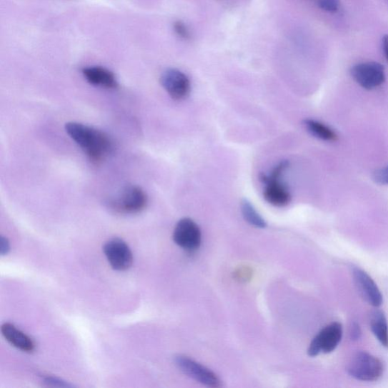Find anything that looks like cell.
Returning a JSON list of instances; mask_svg holds the SVG:
<instances>
[{
	"label": "cell",
	"mask_w": 388,
	"mask_h": 388,
	"mask_svg": "<svg viewBox=\"0 0 388 388\" xmlns=\"http://www.w3.org/2000/svg\"><path fill=\"white\" fill-rule=\"evenodd\" d=\"M260 179L267 184L264 195L269 204L279 207L289 204L291 194L279 179H269L266 174H262Z\"/></svg>",
	"instance_id": "8fae6325"
},
{
	"label": "cell",
	"mask_w": 388,
	"mask_h": 388,
	"mask_svg": "<svg viewBox=\"0 0 388 388\" xmlns=\"http://www.w3.org/2000/svg\"><path fill=\"white\" fill-rule=\"evenodd\" d=\"M202 232L198 225L191 219H181L175 227L173 240L181 248L194 252L202 244Z\"/></svg>",
	"instance_id": "52a82bcc"
},
{
	"label": "cell",
	"mask_w": 388,
	"mask_h": 388,
	"mask_svg": "<svg viewBox=\"0 0 388 388\" xmlns=\"http://www.w3.org/2000/svg\"><path fill=\"white\" fill-rule=\"evenodd\" d=\"M304 124L307 130L317 139L329 142H334L339 139V136L334 131L320 121L306 119Z\"/></svg>",
	"instance_id": "9a60e30c"
},
{
	"label": "cell",
	"mask_w": 388,
	"mask_h": 388,
	"mask_svg": "<svg viewBox=\"0 0 388 388\" xmlns=\"http://www.w3.org/2000/svg\"><path fill=\"white\" fill-rule=\"evenodd\" d=\"M43 380L45 384L49 386L59 387H71L72 385L62 381L58 378L54 377H49V375H44Z\"/></svg>",
	"instance_id": "ffe728a7"
},
{
	"label": "cell",
	"mask_w": 388,
	"mask_h": 388,
	"mask_svg": "<svg viewBox=\"0 0 388 388\" xmlns=\"http://www.w3.org/2000/svg\"><path fill=\"white\" fill-rule=\"evenodd\" d=\"M175 364L189 377L210 387H221V381L217 375L198 362L184 356L175 358Z\"/></svg>",
	"instance_id": "9c48e42d"
},
{
	"label": "cell",
	"mask_w": 388,
	"mask_h": 388,
	"mask_svg": "<svg viewBox=\"0 0 388 388\" xmlns=\"http://www.w3.org/2000/svg\"><path fill=\"white\" fill-rule=\"evenodd\" d=\"M361 334L362 332L359 324H354L352 328V332H350V335H352V339L354 341L359 340L360 339Z\"/></svg>",
	"instance_id": "7402d4cb"
},
{
	"label": "cell",
	"mask_w": 388,
	"mask_h": 388,
	"mask_svg": "<svg viewBox=\"0 0 388 388\" xmlns=\"http://www.w3.org/2000/svg\"><path fill=\"white\" fill-rule=\"evenodd\" d=\"M147 204V196L141 187L131 185L125 187L111 203L121 214H135L143 211Z\"/></svg>",
	"instance_id": "5b68a950"
},
{
	"label": "cell",
	"mask_w": 388,
	"mask_h": 388,
	"mask_svg": "<svg viewBox=\"0 0 388 388\" xmlns=\"http://www.w3.org/2000/svg\"><path fill=\"white\" fill-rule=\"evenodd\" d=\"M160 82L169 95L175 100L184 99L190 94V79L178 69L166 70L161 75Z\"/></svg>",
	"instance_id": "ba28073f"
},
{
	"label": "cell",
	"mask_w": 388,
	"mask_h": 388,
	"mask_svg": "<svg viewBox=\"0 0 388 388\" xmlns=\"http://www.w3.org/2000/svg\"><path fill=\"white\" fill-rule=\"evenodd\" d=\"M242 211L245 220L250 224L260 229L267 227L266 221L262 218L253 205L247 202V199H244L242 203Z\"/></svg>",
	"instance_id": "2e32d148"
},
{
	"label": "cell",
	"mask_w": 388,
	"mask_h": 388,
	"mask_svg": "<svg viewBox=\"0 0 388 388\" xmlns=\"http://www.w3.org/2000/svg\"><path fill=\"white\" fill-rule=\"evenodd\" d=\"M373 181L380 185H388V166L373 173Z\"/></svg>",
	"instance_id": "ac0fdd59"
},
{
	"label": "cell",
	"mask_w": 388,
	"mask_h": 388,
	"mask_svg": "<svg viewBox=\"0 0 388 388\" xmlns=\"http://www.w3.org/2000/svg\"><path fill=\"white\" fill-rule=\"evenodd\" d=\"M82 74L87 82L92 85L104 87L106 89H116L119 86L114 72L100 66L84 68Z\"/></svg>",
	"instance_id": "7c38bea8"
},
{
	"label": "cell",
	"mask_w": 388,
	"mask_h": 388,
	"mask_svg": "<svg viewBox=\"0 0 388 388\" xmlns=\"http://www.w3.org/2000/svg\"><path fill=\"white\" fill-rule=\"evenodd\" d=\"M65 129L93 161H102L111 153L112 142L106 133L79 122H69Z\"/></svg>",
	"instance_id": "6da1fadb"
},
{
	"label": "cell",
	"mask_w": 388,
	"mask_h": 388,
	"mask_svg": "<svg viewBox=\"0 0 388 388\" xmlns=\"http://www.w3.org/2000/svg\"><path fill=\"white\" fill-rule=\"evenodd\" d=\"M352 274L356 289L360 297L374 307L382 306L383 296L377 284L369 275L359 268H354Z\"/></svg>",
	"instance_id": "30bf717a"
},
{
	"label": "cell",
	"mask_w": 388,
	"mask_h": 388,
	"mask_svg": "<svg viewBox=\"0 0 388 388\" xmlns=\"http://www.w3.org/2000/svg\"><path fill=\"white\" fill-rule=\"evenodd\" d=\"M350 74L354 80L368 91H372L382 86L385 81L384 68L375 61L362 62L354 66Z\"/></svg>",
	"instance_id": "3957f363"
},
{
	"label": "cell",
	"mask_w": 388,
	"mask_h": 388,
	"mask_svg": "<svg viewBox=\"0 0 388 388\" xmlns=\"http://www.w3.org/2000/svg\"><path fill=\"white\" fill-rule=\"evenodd\" d=\"M343 335L342 325L339 322H333L324 327L312 341L308 354L317 357L319 354H330L339 346Z\"/></svg>",
	"instance_id": "277c9868"
},
{
	"label": "cell",
	"mask_w": 388,
	"mask_h": 388,
	"mask_svg": "<svg viewBox=\"0 0 388 388\" xmlns=\"http://www.w3.org/2000/svg\"><path fill=\"white\" fill-rule=\"evenodd\" d=\"M319 6L325 11L334 12L339 8V0H319Z\"/></svg>",
	"instance_id": "d6986e66"
},
{
	"label": "cell",
	"mask_w": 388,
	"mask_h": 388,
	"mask_svg": "<svg viewBox=\"0 0 388 388\" xmlns=\"http://www.w3.org/2000/svg\"><path fill=\"white\" fill-rule=\"evenodd\" d=\"M173 29L175 33L183 40L191 39V32L186 25L182 21H175L173 24Z\"/></svg>",
	"instance_id": "e0dca14e"
},
{
	"label": "cell",
	"mask_w": 388,
	"mask_h": 388,
	"mask_svg": "<svg viewBox=\"0 0 388 388\" xmlns=\"http://www.w3.org/2000/svg\"><path fill=\"white\" fill-rule=\"evenodd\" d=\"M383 51L386 59L388 61V34H385L382 39Z\"/></svg>",
	"instance_id": "603a6c76"
},
{
	"label": "cell",
	"mask_w": 388,
	"mask_h": 388,
	"mask_svg": "<svg viewBox=\"0 0 388 388\" xmlns=\"http://www.w3.org/2000/svg\"><path fill=\"white\" fill-rule=\"evenodd\" d=\"M1 332L4 339L12 346L25 353H32L35 349V344L31 337L14 324L5 323L2 325Z\"/></svg>",
	"instance_id": "4fadbf2b"
},
{
	"label": "cell",
	"mask_w": 388,
	"mask_h": 388,
	"mask_svg": "<svg viewBox=\"0 0 388 388\" xmlns=\"http://www.w3.org/2000/svg\"><path fill=\"white\" fill-rule=\"evenodd\" d=\"M104 254L111 267L116 271H126L133 264V254L129 246L123 240L114 239L104 247Z\"/></svg>",
	"instance_id": "8992f818"
},
{
	"label": "cell",
	"mask_w": 388,
	"mask_h": 388,
	"mask_svg": "<svg viewBox=\"0 0 388 388\" xmlns=\"http://www.w3.org/2000/svg\"><path fill=\"white\" fill-rule=\"evenodd\" d=\"M11 249L10 243L7 237L4 236L1 237V240H0V254L2 256L7 255Z\"/></svg>",
	"instance_id": "44dd1931"
},
{
	"label": "cell",
	"mask_w": 388,
	"mask_h": 388,
	"mask_svg": "<svg viewBox=\"0 0 388 388\" xmlns=\"http://www.w3.org/2000/svg\"><path fill=\"white\" fill-rule=\"evenodd\" d=\"M347 372L349 377L361 382L378 381L383 374L382 361L367 352H358L350 359Z\"/></svg>",
	"instance_id": "7a4b0ae2"
},
{
	"label": "cell",
	"mask_w": 388,
	"mask_h": 388,
	"mask_svg": "<svg viewBox=\"0 0 388 388\" xmlns=\"http://www.w3.org/2000/svg\"><path fill=\"white\" fill-rule=\"evenodd\" d=\"M370 327L378 341L388 348V324L384 312L379 309L372 312Z\"/></svg>",
	"instance_id": "5bb4252c"
}]
</instances>
